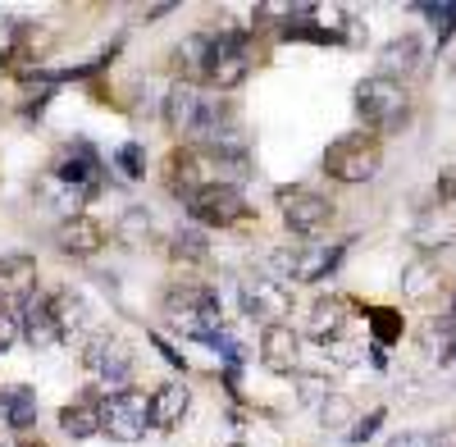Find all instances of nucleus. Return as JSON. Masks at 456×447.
<instances>
[{"mask_svg": "<svg viewBox=\"0 0 456 447\" xmlns=\"http://www.w3.org/2000/svg\"><path fill=\"white\" fill-rule=\"evenodd\" d=\"M160 315L169 329H178L183 338H215V333L224 329V302H219V292L206 288V283H192V279H178L165 288L160 297Z\"/></svg>", "mask_w": 456, "mask_h": 447, "instance_id": "f257e3e1", "label": "nucleus"}, {"mask_svg": "<svg viewBox=\"0 0 456 447\" xmlns=\"http://www.w3.org/2000/svg\"><path fill=\"white\" fill-rule=\"evenodd\" d=\"M78 365L96 379V393H101V397L119 393V388H133V375H137L133 347L119 338V333H110V329L87 333V338H83V352H78Z\"/></svg>", "mask_w": 456, "mask_h": 447, "instance_id": "f03ea898", "label": "nucleus"}, {"mask_svg": "<svg viewBox=\"0 0 456 447\" xmlns=\"http://www.w3.org/2000/svg\"><path fill=\"white\" fill-rule=\"evenodd\" d=\"M356 115L365 124V133L374 137H384V133H402L406 119H411V92L393 78H384V73H370V78L356 83Z\"/></svg>", "mask_w": 456, "mask_h": 447, "instance_id": "7ed1b4c3", "label": "nucleus"}, {"mask_svg": "<svg viewBox=\"0 0 456 447\" xmlns=\"http://www.w3.org/2000/svg\"><path fill=\"white\" fill-rule=\"evenodd\" d=\"M324 178L342 183V188H356V183H370L379 169H384V142L374 133H342L324 146V160H320Z\"/></svg>", "mask_w": 456, "mask_h": 447, "instance_id": "20e7f679", "label": "nucleus"}, {"mask_svg": "<svg viewBox=\"0 0 456 447\" xmlns=\"http://www.w3.org/2000/svg\"><path fill=\"white\" fill-rule=\"evenodd\" d=\"M256 32L251 28H210V60H206V83L224 96L238 92L256 60Z\"/></svg>", "mask_w": 456, "mask_h": 447, "instance_id": "39448f33", "label": "nucleus"}, {"mask_svg": "<svg viewBox=\"0 0 456 447\" xmlns=\"http://www.w3.org/2000/svg\"><path fill=\"white\" fill-rule=\"evenodd\" d=\"M101 434L110 443H142L151 434V393L142 388H119V393H110L101 397Z\"/></svg>", "mask_w": 456, "mask_h": 447, "instance_id": "423d86ee", "label": "nucleus"}, {"mask_svg": "<svg viewBox=\"0 0 456 447\" xmlns=\"http://www.w3.org/2000/svg\"><path fill=\"white\" fill-rule=\"evenodd\" d=\"M187 219L197 229H238V224L251 219V206H247L242 188H233V183H210V188H201L187 201Z\"/></svg>", "mask_w": 456, "mask_h": 447, "instance_id": "0eeeda50", "label": "nucleus"}, {"mask_svg": "<svg viewBox=\"0 0 456 447\" xmlns=\"http://www.w3.org/2000/svg\"><path fill=\"white\" fill-rule=\"evenodd\" d=\"M274 206L288 224V233L297 238H320L329 224H333V201L320 197L315 188H301V183H292V188H279L274 192Z\"/></svg>", "mask_w": 456, "mask_h": 447, "instance_id": "6e6552de", "label": "nucleus"}, {"mask_svg": "<svg viewBox=\"0 0 456 447\" xmlns=\"http://www.w3.org/2000/svg\"><path fill=\"white\" fill-rule=\"evenodd\" d=\"M210 183H219V169H215V156H206L201 146H174L165 156V188L174 201L187 206Z\"/></svg>", "mask_w": 456, "mask_h": 447, "instance_id": "1a4fd4ad", "label": "nucleus"}, {"mask_svg": "<svg viewBox=\"0 0 456 447\" xmlns=\"http://www.w3.org/2000/svg\"><path fill=\"white\" fill-rule=\"evenodd\" d=\"M238 302H242V315L256 320L260 329L288 324V315H292V288L265 279V274H247L242 288H238Z\"/></svg>", "mask_w": 456, "mask_h": 447, "instance_id": "9d476101", "label": "nucleus"}, {"mask_svg": "<svg viewBox=\"0 0 456 447\" xmlns=\"http://www.w3.org/2000/svg\"><path fill=\"white\" fill-rule=\"evenodd\" d=\"M51 174L60 178V183H69V188H78L83 197H96L101 192V178H105V160H101V151L92 142H64L60 151H55V160H51Z\"/></svg>", "mask_w": 456, "mask_h": 447, "instance_id": "9b49d317", "label": "nucleus"}, {"mask_svg": "<svg viewBox=\"0 0 456 447\" xmlns=\"http://www.w3.org/2000/svg\"><path fill=\"white\" fill-rule=\"evenodd\" d=\"M37 292H42V265H37V256L32 251L0 256V311H19Z\"/></svg>", "mask_w": 456, "mask_h": 447, "instance_id": "f8f14e48", "label": "nucleus"}, {"mask_svg": "<svg viewBox=\"0 0 456 447\" xmlns=\"http://www.w3.org/2000/svg\"><path fill=\"white\" fill-rule=\"evenodd\" d=\"M51 242H55V251H60L64 260H92V256L105 251L110 233H105L101 219H92V215L83 210V215H73V219H60L55 233H51Z\"/></svg>", "mask_w": 456, "mask_h": 447, "instance_id": "ddd939ff", "label": "nucleus"}, {"mask_svg": "<svg viewBox=\"0 0 456 447\" xmlns=\"http://www.w3.org/2000/svg\"><path fill=\"white\" fill-rule=\"evenodd\" d=\"M19 343H28L32 352H55L64 343V333L55 324V311H51V297L37 292L32 302L19 306Z\"/></svg>", "mask_w": 456, "mask_h": 447, "instance_id": "4468645a", "label": "nucleus"}, {"mask_svg": "<svg viewBox=\"0 0 456 447\" xmlns=\"http://www.w3.org/2000/svg\"><path fill=\"white\" fill-rule=\"evenodd\" d=\"M201 101H206V92L201 87H192V83H169V92H165V101H160V119H165V133H174V137H192L197 133V119H201Z\"/></svg>", "mask_w": 456, "mask_h": 447, "instance_id": "2eb2a0df", "label": "nucleus"}, {"mask_svg": "<svg viewBox=\"0 0 456 447\" xmlns=\"http://www.w3.org/2000/svg\"><path fill=\"white\" fill-rule=\"evenodd\" d=\"M260 365L270 375H297L301 370V333L292 324H270L260 329Z\"/></svg>", "mask_w": 456, "mask_h": 447, "instance_id": "dca6fc26", "label": "nucleus"}, {"mask_svg": "<svg viewBox=\"0 0 456 447\" xmlns=\"http://www.w3.org/2000/svg\"><path fill=\"white\" fill-rule=\"evenodd\" d=\"M379 73L393 83L406 87V78H415V73H425V46L415 32H402L393 37V42H384V51H379Z\"/></svg>", "mask_w": 456, "mask_h": 447, "instance_id": "f3484780", "label": "nucleus"}, {"mask_svg": "<svg viewBox=\"0 0 456 447\" xmlns=\"http://www.w3.org/2000/svg\"><path fill=\"white\" fill-rule=\"evenodd\" d=\"M187 411H192V388H187L183 379H165L151 388V429H178L187 420Z\"/></svg>", "mask_w": 456, "mask_h": 447, "instance_id": "a211bd4d", "label": "nucleus"}, {"mask_svg": "<svg viewBox=\"0 0 456 447\" xmlns=\"http://www.w3.org/2000/svg\"><path fill=\"white\" fill-rule=\"evenodd\" d=\"M352 306L342 302V297H315L311 302V311H306V338H315V343H338L342 338V329H347V315Z\"/></svg>", "mask_w": 456, "mask_h": 447, "instance_id": "6ab92c4d", "label": "nucleus"}, {"mask_svg": "<svg viewBox=\"0 0 456 447\" xmlns=\"http://www.w3.org/2000/svg\"><path fill=\"white\" fill-rule=\"evenodd\" d=\"M60 434L73 443H87L101 434V393H83L78 402H64L60 406Z\"/></svg>", "mask_w": 456, "mask_h": 447, "instance_id": "aec40b11", "label": "nucleus"}, {"mask_svg": "<svg viewBox=\"0 0 456 447\" xmlns=\"http://www.w3.org/2000/svg\"><path fill=\"white\" fill-rule=\"evenodd\" d=\"M37 416H42L37 388H28V384H10V388H0V425H5L10 434H28V429L37 425Z\"/></svg>", "mask_w": 456, "mask_h": 447, "instance_id": "412c9836", "label": "nucleus"}, {"mask_svg": "<svg viewBox=\"0 0 456 447\" xmlns=\"http://www.w3.org/2000/svg\"><path fill=\"white\" fill-rule=\"evenodd\" d=\"M342 256H347V242H301V260H297L292 283H324L338 270Z\"/></svg>", "mask_w": 456, "mask_h": 447, "instance_id": "4be33fe9", "label": "nucleus"}, {"mask_svg": "<svg viewBox=\"0 0 456 447\" xmlns=\"http://www.w3.org/2000/svg\"><path fill=\"white\" fill-rule=\"evenodd\" d=\"M206 60H210V28L206 32H187L183 42L174 46V73H178V83L201 87L206 83Z\"/></svg>", "mask_w": 456, "mask_h": 447, "instance_id": "5701e85b", "label": "nucleus"}, {"mask_svg": "<svg viewBox=\"0 0 456 447\" xmlns=\"http://www.w3.org/2000/svg\"><path fill=\"white\" fill-rule=\"evenodd\" d=\"M46 297H51V311H55V324H60V333H64V343H73L78 333H87V324H92V306H87V297H83V292L55 288V292H46Z\"/></svg>", "mask_w": 456, "mask_h": 447, "instance_id": "b1692460", "label": "nucleus"}, {"mask_svg": "<svg viewBox=\"0 0 456 447\" xmlns=\"http://www.w3.org/2000/svg\"><path fill=\"white\" fill-rule=\"evenodd\" d=\"M32 197L42 201L46 210H55L60 219H73V215H83V201H87V197H83L78 188H69V183H60V178H55L51 169L32 178Z\"/></svg>", "mask_w": 456, "mask_h": 447, "instance_id": "393cba45", "label": "nucleus"}, {"mask_svg": "<svg viewBox=\"0 0 456 447\" xmlns=\"http://www.w3.org/2000/svg\"><path fill=\"white\" fill-rule=\"evenodd\" d=\"M169 260L174 265H206L210 260V238L197 224H183V229L169 233Z\"/></svg>", "mask_w": 456, "mask_h": 447, "instance_id": "a878e982", "label": "nucleus"}, {"mask_svg": "<svg viewBox=\"0 0 456 447\" xmlns=\"http://www.w3.org/2000/svg\"><path fill=\"white\" fill-rule=\"evenodd\" d=\"M297 260H301V242H279V247H270V251L260 256V270H256V274H265V279H274V283L292 288Z\"/></svg>", "mask_w": 456, "mask_h": 447, "instance_id": "bb28decb", "label": "nucleus"}, {"mask_svg": "<svg viewBox=\"0 0 456 447\" xmlns=\"http://www.w3.org/2000/svg\"><path fill=\"white\" fill-rule=\"evenodd\" d=\"M365 320H370V338H374L379 352H388L402 333H406V320H402V311H393V306H370Z\"/></svg>", "mask_w": 456, "mask_h": 447, "instance_id": "cd10ccee", "label": "nucleus"}, {"mask_svg": "<svg viewBox=\"0 0 456 447\" xmlns=\"http://www.w3.org/2000/svg\"><path fill=\"white\" fill-rule=\"evenodd\" d=\"M114 233H119L124 247H142V242L156 238V219H151L146 206H128V210L119 215V229H114Z\"/></svg>", "mask_w": 456, "mask_h": 447, "instance_id": "c85d7f7f", "label": "nucleus"}, {"mask_svg": "<svg viewBox=\"0 0 456 447\" xmlns=\"http://www.w3.org/2000/svg\"><path fill=\"white\" fill-rule=\"evenodd\" d=\"M438 279H443L438 265L420 256V260H415V265L406 270V297H411V302H425L429 292H438Z\"/></svg>", "mask_w": 456, "mask_h": 447, "instance_id": "c756f323", "label": "nucleus"}, {"mask_svg": "<svg viewBox=\"0 0 456 447\" xmlns=\"http://www.w3.org/2000/svg\"><path fill=\"white\" fill-rule=\"evenodd\" d=\"M420 14L429 19V28H434V42H438V51L456 37V0H438V5H420Z\"/></svg>", "mask_w": 456, "mask_h": 447, "instance_id": "7c9ffc66", "label": "nucleus"}, {"mask_svg": "<svg viewBox=\"0 0 456 447\" xmlns=\"http://www.w3.org/2000/svg\"><path fill=\"white\" fill-rule=\"evenodd\" d=\"M292 388H297V402L301 406H324L329 393H333L329 375H306V370H297V375H292Z\"/></svg>", "mask_w": 456, "mask_h": 447, "instance_id": "2f4dec72", "label": "nucleus"}, {"mask_svg": "<svg viewBox=\"0 0 456 447\" xmlns=\"http://www.w3.org/2000/svg\"><path fill=\"white\" fill-rule=\"evenodd\" d=\"M114 169H119L128 183L146 178V146H142V142H124V146H114Z\"/></svg>", "mask_w": 456, "mask_h": 447, "instance_id": "473e14b6", "label": "nucleus"}, {"mask_svg": "<svg viewBox=\"0 0 456 447\" xmlns=\"http://www.w3.org/2000/svg\"><path fill=\"white\" fill-rule=\"evenodd\" d=\"M320 420H324V429H342V425H356V406H352V397H342V393H329V402L320 406Z\"/></svg>", "mask_w": 456, "mask_h": 447, "instance_id": "72a5a7b5", "label": "nucleus"}, {"mask_svg": "<svg viewBox=\"0 0 456 447\" xmlns=\"http://www.w3.org/2000/svg\"><path fill=\"white\" fill-rule=\"evenodd\" d=\"M23 46V23L10 19V14H0V64H10Z\"/></svg>", "mask_w": 456, "mask_h": 447, "instance_id": "f704fd0d", "label": "nucleus"}, {"mask_svg": "<svg viewBox=\"0 0 456 447\" xmlns=\"http://www.w3.org/2000/svg\"><path fill=\"white\" fill-rule=\"evenodd\" d=\"M384 420H388V411H384V406H374L370 416H356V425L347 429V443H356V447H361V443H370V438L379 434V425H384Z\"/></svg>", "mask_w": 456, "mask_h": 447, "instance_id": "c9c22d12", "label": "nucleus"}, {"mask_svg": "<svg viewBox=\"0 0 456 447\" xmlns=\"http://www.w3.org/2000/svg\"><path fill=\"white\" fill-rule=\"evenodd\" d=\"M19 343V311H0V356L14 352Z\"/></svg>", "mask_w": 456, "mask_h": 447, "instance_id": "e433bc0d", "label": "nucleus"}, {"mask_svg": "<svg viewBox=\"0 0 456 447\" xmlns=\"http://www.w3.org/2000/svg\"><path fill=\"white\" fill-rule=\"evenodd\" d=\"M178 5H169V0H165V5H142L137 10V23H156V19H169Z\"/></svg>", "mask_w": 456, "mask_h": 447, "instance_id": "4c0bfd02", "label": "nucleus"}, {"mask_svg": "<svg viewBox=\"0 0 456 447\" xmlns=\"http://www.w3.org/2000/svg\"><path fill=\"white\" fill-rule=\"evenodd\" d=\"M388 447H434V443H429V434H415V429H406V434H397Z\"/></svg>", "mask_w": 456, "mask_h": 447, "instance_id": "58836bf2", "label": "nucleus"}, {"mask_svg": "<svg viewBox=\"0 0 456 447\" xmlns=\"http://www.w3.org/2000/svg\"><path fill=\"white\" fill-rule=\"evenodd\" d=\"M429 443H434V447H456V420H452V425H443L438 434H429Z\"/></svg>", "mask_w": 456, "mask_h": 447, "instance_id": "ea45409f", "label": "nucleus"}, {"mask_svg": "<svg viewBox=\"0 0 456 447\" xmlns=\"http://www.w3.org/2000/svg\"><path fill=\"white\" fill-rule=\"evenodd\" d=\"M14 447H46V443H32V438H23V443H14Z\"/></svg>", "mask_w": 456, "mask_h": 447, "instance_id": "a19ab883", "label": "nucleus"}, {"mask_svg": "<svg viewBox=\"0 0 456 447\" xmlns=\"http://www.w3.org/2000/svg\"><path fill=\"white\" fill-rule=\"evenodd\" d=\"M447 361H456V338H452V352H447Z\"/></svg>", "mask_w": 456, "mask_h": 447, "instance_id": "79ce46f5", "label": "nucleus"}, {"mask_svg": "<svg viewBox=\"0 0 456 447\" xmlns=\"http://www.w3.org/2000/svg\"><path fill=\"white\" fill-rule=\"evenodd\" d=\"M228 447H242V443H228Z\"/></svg>", "mask_w": 456, "mask_h": 447, "instance_id": "37998d69", "label": "nucleus"}]
</instances>
